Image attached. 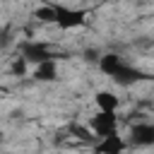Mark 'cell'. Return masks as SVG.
<instances>
[{
    "label": "cell",
    "instance_id": "52a82bcc",
    "mask_svg": "<svg viewBox=\"0 0 154 154\" xmlns=\"http://www.w3.org/2000/svg\"><path fill=\"white\" fill-rule=\"evenodd\" d=\"M94 101H96V108H99V111H103V113H116V108L120 106V99L116 96V91H108V89L96 91Z\"/></svg>",
    "mask_w": 154,
    "mask_h": 154
},
{
    "label": "cell",
    "instance_id": "277c9868",
    "mask_svg": "<svg viewBox=\"0 0 154 154\" xmlns=\"http://www.w3.org/2000/svg\"><path fill=\"white\" fill-rule=\"evenodd\" d=\"M22 58H24L26 63L41 65V63H46V60H53V53L48 51V46L34 41V43H24V46H22Z\"/></svg>",
    "mask_w": 154,
    "mask_h": 154
},
{
    "label": "cell",
    "instance_id": "9c48e42d",
    "mask_svg": "<svg viewBox=\"0 0 154 154\" xmlns=\"http://www.w3.org/2000/svg\"><path fill=\"white\" fill-rule=\"evenodd\" d=\"M118 84H132V82H137L140 79V72L135 70V67H130V65H123V70L113 77Z\"/></svg>",
    "mask_w": 154,
    "mask_h": 154
},
{
    "label": "cell",
    "instance_id": "8992f818",
    "mask_svg": "<svg viewBox=\"0 0 154 154\" xmlns=\"http://www.w3.org/2000/svg\"><path fill=\"white\" fill-rule=\"evenodd\" d=\"M96 152L99 154H123L125 152V140L116 132V135H108L103 137L99 144H96Z\"/></svg>",
    "mask_w": 154,
    "mask_h": 154
},
{
    "label": "cell",
    "instance_id": "ba28073f",
    "mask_svg": "<svg viewBox=\"0 0 154 154\" xmlns=\"http://www.w3.org/2000/svg\"><path fill=\"white\" fill-rule=\"evenodd\" d=\"M31 75L36 82H53V79H58V65H55V60H46V63L36 65Z\"/></svg>",
    "mask_w": 154,
    "mask_h": 154
},
{
    "label": "cell",
    "instance_id": "30bf717a",
    "mask_svg": "<svg viewBox=\"0 0 154 154\" xmlns=\"http://www.w3.org/2000/svg\"><path fill=\"white\" fill-rule=\"evenodd\" d=\"M34 19H38V22H55V7L53 5L36 7L34 10Z\"/></svg>",
    "mask_w": 154,
    "mask_h": 154
},
{
    "label": "cell",
    "instance_id": "6da1fadb",
    "mask_svg": "<svg viewBox=\"0 0 154 154\" xmlns=\"http://www.w3.org/2000/svg\"><path fill=\"white\" fill-rule=\"evenodd\" d=\"M55 7V24L58 29L63 31H70V29H77L87 22V12L84 10H77V7H65V5H53Z\"/></svg>",
    "mask_w": 154,
    "mask_h": 154
},
{
    "label": "cell",
    "instance_id": "8fae6325",
    "mask_svg": "<svg viewBox=\"0 0 154 154\" xmlns=\"http://www.w3.org/2000/svg\"><path fill=\"white\" fill-rule=\"evenodd\" d=\"M24 72H26V60H24V58L19 55V58H14V60H12V75L22 77Z\"/></svg>",
    "mask_w": 154,
    "mask_h": 154
},
{
    "label": "cell",
    "instance_id": "5b68a950",
    "mask_svg": "<svg viewBox=\"0 0 154 154\" xmlns=\"http://www.w3.org/2000/svg\"><path fill=\"white\" fill-rule=\"evenodd\" d=\"M123 65H125V63H123V58H120L118 53H103L101 60H99V70H101L103 75H108L111 79L123 70Z\"/></svg>",
    "mask_w": 154,
    "mask_h": 154
},
{
    "label": "cell",
    "instance_id": "7a4b0ae2",
    "mask_svg": "<svg viewBox=\"0 0 154 154\" xmlns=\"http://www.w3.org/2000/svg\"><path fill=\"white\" fill-rule=\"evenodd\" d=\"M89 130L94 132V137H108V135H116L118 132V118L116 113H103L99 111L96 116L89 118Z\"/></svg>",
    "mask_w": 154,
    "mask_h": 154
},
{
    "label": "cell",
    "instance_id": "3957f363",
    "mask_svg": "<svg viewBox=\"0 0 154 154\" xmlns=\"http://www.w3.org/2000/svg\"><path fill=\"white\" fill-rule=\"evenodd\" d=\"M130 144L152 147L154 144V123H137L130 128Z\"/></svg>",
    "mask_w": 154,
    "mask_h": 154
}]
</instances>
